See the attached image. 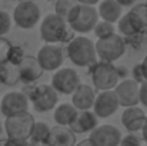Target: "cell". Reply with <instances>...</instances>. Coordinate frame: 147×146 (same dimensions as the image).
<instances>
[{"label":"cell","instance_id":"74e56055","mask_svg":"<svg viewBox=\"0 0 147 146\" xmlns=\"http://www.w3.org/2000/svg\"><path fill=\"white\" fill-rule=\"evenodd\" d=\"M3 129H4V126H3V125H1V122H0V135H1V130H3Z\"/></svg>","mask_w":147,"mask_h":146},{"label":"cell","instance_id":"cb8c5ba5","mask_svg":"<svg viewBox=\"0 0 147 146\" xmlns=\"http://www.w3.org/2000/svg\"><path fill=\"white\" fill-rule=\"evenodd\" d=\"M50 132H51V128L46 122H36L34 126H33V130H32V135H30V139L29 142L33 146H47L50 138Z\"/></svg>","mask_w":147,"mask_h":146},{"label":"cell","instance_id":"3957f363","mask_svg":"<svg viewBox=\"0 0 147 146\" xmlns=\"http://www.w3.org/2000/svg\"><path fill=\"white\" fill-rule=\"evenodd\" d=\"M66 54L70 62L79 67H92L97 63L96 42L86 36H76L66 45Z\"/></svg>","mask_w":147,"mask_h":146},{"label":"cell","instance_id":"8992f818","mask_svg":"<svg viewBox=\"0 0 147 146\" xmlns=\"http://www.w3.org/2000/svg\"><path fill=\"white\" fill-rule=\"evenodd\" d=\"M40 17H42L40 6L32 0L19 1L13 10L14 24L20 29H24V30L36 27V24L40 22Z\"/></svg>","mask_w":147,"mask_h":146},{"label":"cell","instance_id":"d4e9b609","mask_svg":"<svg viewBox=\"0 0 147 146\" xmlns=\"http://www.w3.org/2000/svg\"><path fill=\"white\" fill-rule=\"evenodd\" d=\"M76 0H59L54 3V14H57L59 17H61L63 20H67L70 12L73 10V7L76 6Z\"/></svg>","mask_w":147,"mask_h":146},{"label":"cell","instance_id":"e0dca14e","mask_svg":"<svg viewBox=\"0 0 147 146\" xmlns=\"http://www.w3.org/2000/svg\"><path fill=\"white\" fill-rule=\"evenodd\" d=\"M121 125L126 128L127 132L130 133H136V132H142L147 120V115L144 113L143 109H140L139 106L134 107H127L123 110L121 113Z\"/></svg>","mask_w":147,"mask_h":146},{"label":"cell","instance_id":"52a82bcc","mask_svg":"<svg viewBox=\"0 0 147 146\" xmlns=\"http://www.w3.org/2000/svg\"><path fill=\"white\" fill-rule=\"evenodd\" d=\"M127 45L120 35H113L107 39H100L96 42V53L98 62L104 63H114L117 62L124 53Z\"/></svg>","mask_w":147,"mask_h":146},{"label":"cell","instance_id":"277c9868","mask_svg":"<svg viewBox=\"0 0 147 146\" xmlns=\"http://www.w3.org/2000/svg\"><path fill=\"white\" fill-rule=\"evenodd\" d=\"M98 20L100 17H98L97 9H94V6H87L77 1L66 22L74 33L86 35L94 30Z\"/></svg>","mask_w":147,"mask_h":146},{"label":"cell","instance_id":"836d02e7","mask_svg":"<svg viewBox=\"0 0 147 146\" xmlns=\"http://www.w3.org/2000/svg\"><path fill=\"white\" fill-rule=\"evenodd\" d=\"M140 66H142V70H143V73H144V77H146V80H147V54L144 56V59L140 62Z\"/></svg>","mask_w":147,"mask_h":146},{"label":"cell","instance_id":"9c48e42d","mask_svg":"<svg viewBox=\"0 0 147 146\" xmlns=\"http://www.w3.org/2000/svg\"><path fill=\"white\" fill-rule=\"evenodd\" d=\"M80 85V76L71 67H61L51 77V86L59 95H73Z\"/></svg>","mask_w":147,"mask_h":146},{"label":"cell","instance_id":"5bb4252c","mask_svg":"<svg viewBox=\"0 0 147 146\" xmlns=\"http://www.w3.org/2000/svg\"><path fill=\"white\" fill-rule=\"evenodd\" d=\"M121 138V132L113 125H98L89 136L96 146H119Z\"/></svg>","mask_w":147,"mask_h":146},{"label":"cell","instance_id":"f35d334b","mask_svg":"<svg viewBox=\"0 0 147 146\" xmlns=\"http://www.w3.org/2000/svg\"><path fill=\"white\" fill-rule=\"evenodd\" d=\"M146 146H147V145H146Z\"/></svg>","mask_w":147,"mask_h":146},{"label":"cell","instance_id":"f1b7e54d","mask_svg":"<svg viewBox=\"0 0 147 146\" xmlns=\"http://www.w3.org/2000/svg\"><path fill=\"white\" fill-rule=\"evenodd\" d=\"M130 10L134 12V13L139 16V19L142 20V23L144 24V27H146V30H147V3H139V4H134Z\"/></svg>","mask_w":147,"mask_h":146},{"label":"cell","instance_id":"1f68e13d","mask_svg":"<svg viewBox=\"0 0 147 146\" xmlns=\"http://www.w3.org/2000/svg\"><path fill=\"white\" fill-rule=\"evenodd\" d=\"M0 146H33L29 141L27 142H19V141H10V139H0Z\"/></svg>","mask_w":147,"mask_h":146},{"label":"cell","instance_id":"44dd1931","mask_svg":"<svg viewBox=\"0 0 147 146\" xmlns=\"http://www.w3.org/2000/svg\"><path fill=\"white\" fill-rule=\"evenodd\" d=\"M76 145H77L76 133L70 128H63V126H53L51 128L47 146H76Z\"/></svg>","mask_w":147,"mask_h":146},{"label":"cell","instance_id":"d6a6232c","mask_svg":"<svg viewBox=\"0 0 147 146\" xmlns=\"http://www.w3.org/2000/svg\"><path fill=\"white\" fill-rule=\"evenodd\" d=\"M140 103L147 107V82L140 85Z\"/></svg>","mask_w":147,"mask_h":146},{"label":"cell","instance_id":"603a6c76","mask_svg":"<svg viewBox=\"0 0 147 146\" xmlns=\"http://www.w3.org/2000/svg\"><path fill=\"white\" fill-rule=\"evenodd\" d=\"M20 82L19 65H14L9 60L0 63V83L4 86H14Z\"/></svg>","mask_w":147,"mask_h":146},{"label":"cell","instance_id":"8d00e7d4","mask_svg":"<svg viewBox=\"0 0 147 146\" xmlns=\"http://www.w3.org/2000/svg\"><path fill=\"white\" fill-rule=\"evenodd\" d=\"M142 138H143V141L146 142V145H147V120H146V125H144L143 130H142Z\"/></svg>","mask_w":147,"mask_h":146},{"label":"cell","instance_id":"2e32d148","mask_svg":"<svg viewBox=\"0 0 147 146\" xmlns=\"http://www.w3.org/2000/svg\"><path fill=\"white\" fill-rule=\"evenodd\" d=\"M19 72H20V82H23L24 85H33L36 80L42 77L45 70L42 69L36 56L26 54L19 63Z\"/></svg>","mask_w":147,"mask_h":146},{"label":"cell","instance_id":"e575fe53","mask_svg":"<svg viewBox=\"0 0 147 146\" xmlns=\"http://www.w3.org/2000/svg\"><path fill=\"white\" fill-rule=\"evenodd\" d=\"M76 146H96L89 138L87 139H83V141H80V142H77V145Z\"/></svg>","mask_w":147,"mask_h":146},{"label":"cell","instance_id":"30bf717a","mask_svg":"<svg viewBox=\"0 0 147 146\" xmlns=\"http://www.w3.org/2000/svg\"><path fill=\"white\" fill-rule=\"evenodd\" d=\"M29 106H30L29 96L22 90L7 92L0 100V112L4 117L29 112Z\"/></svg>","mask_w":147,"mask_h":146},{"label":"cell","instance_id":"6da1fadb","mask_svg":"<svg viewBox=\"0 0 147 146\" xmlns=\"http://www.w3.org/2000/svg\"><path fill=\"white\" fill-rule=\"evenodd\" d=\"M40 37L45 45H67L76 36L66 20L54 13H50L40 23Z\"/></svg>","mask_w":147,"mask_h":146},{"label":"cell","instance_id":"ac0fdd59","mask_svg":"<svg viewBox=\"0 0 147 146\" xmlns=\"http://www.w3.org/2000/svg\"><path fill=\"white\" fill-rule=\"evenodd\" d=\"M96 92L90 85H84L82 83L76 92L71 95V105L79 110V112H84V110H92L96 102Z\"/></svg>","mask_w":147,"mask_h":146},{"label":"cell","instance_id":"83f0119b","mask_svg":"<svg viewBox=\"0 0 147 146\" xmlns=\"http://www.w3.org/2000/svg\"><path fill=\"white\" fill-rule=\"evenodd\" d=\"M11 49H13V45L10 43V40H7L6 37H0V63L9 60Z\"/></svg>","mask_w":147,"mask_h":146},{"label":"cell","instance_id":"d6986e66","mask_svg":"<svg viewBox=\"0 0 147 146\" xmlns=\"http://www.w3.org/2000/svg\"><path fill=\"white\" fill-rule=\"evenodd\" d=\"M98 126V117L94 115L93 110H84L79 112L74 122L71 123L70 129L77 133H92Z\"/></svg>","mask_w":147,"mask_h":146},{"label":"cell","instance_id":"4dcf8cb0","mask_svg":"<svg viewBox=\"0 0 147 146\" xmlns=\"http://www.w3.org/2000/svg\"><path fill=\"white\" fill-rule=\"evenodd\" d=\"M131 76H133L131 79H133L136 83H139V85H142V83L147 82L146 77H144V73H143V70H142L140 63L134 65V67H133V70H131Z\"/></svg>","mask_w":147,"mask_h":146},{"label":"cell","instance_id":"5b68a950","mask_svg":"<svg viewBox=\"0 0 147 146\" xmlns=\"http://www.w3.org/2000/svg\"><path fill=\"white\" fill-rule=\"evenodd\" d=\"M36 120L30 112H24L20 115H14L4 119V132L7 135V139L10 141H19V142H27L30 139L33 126Z\"/></svg>","mask_w":147,"mask_h":146},{"label":"cell","instance_id":"484cf974","mask_svg":"<svg viewBox=\"0 0 147 146\" xmlns=\"http://www.w3.org/2000/svg\"><path fill=\"white\" fill-rule=\"evenodd\" d=\"M93 33H94V36L97 37V40H100V39H107V37L116 35V27H114V24H111V23H109V22L98 20V23L96 24Z\"/></svg>","mask_w":147,"mask_h":146},{"label":"cell","instance_id":"7c38bea8","mask_svg":"<svg viewBox=\"0 0 147 146\" xmlns=\"http://www.w3.org/2000/svg\"><path fill=\"white\" fill-rule=\"evenodd\" d=\"M117 30L124 40L133 37H144V33L147 32L139 16L131 10H129L121 16V19L117 23Z\"/></svg>","mask_w":147,"mask_h":146},{"label":"cell","instance_id":"8fae6325","mask_svg":"<svg viewBox=\"0 0 147 146\" xmlns=\"http://www.w3.org/2000/svg\"><path fill=\"white\" fill-rule=\"evenodd\" d=\"M36 57L45 72H57L64 62V52L60 45H43Z\"/></svg>","mask_w":147,"mask_h":146},{"label":"cell","instance_id":"ffe728a7","mask_svg":"<svg viewBox=\"0 0 147 146\" xmlns=\"http://www.w3.org/2000/svg\"><path fill=\"white\" fill-rule=\"evenodd\" d=\"M97 13L100 20L114 24V23H119V20L121 19L123 7L119 4L117 0H103L98 3Z\"/></svg>","mask_w":147,"mask_h":146},{"label":"cell","instance_id":"9a60e30c","mask_svg":"<svg viewBox=\"0 0 147 146\" xmlns=\"http://www.w3.org/2000/svg\"><path fill=\"white\" fill-rule=\"evenodd\" d=\"M120 107L119 99L116 96L114 90H107V92H98L96 96V102L93 106V112L97 117H110L117 112Z\"/></svg>","mask_w":147,"mask_h":146},{"label":"cell","instance_id":"4fadbf2b","mask_svg":"<svg viewBox=\"0 0 147 146\" xmlns=\"http://www.w3.org/2000/svg\"><path fill=\"white\" fill-rule=\"evenodd\" d=\"M114 93L119 99L120 106H123L124 109L139 106L140 103V85L133 79L121 80L114 89Z\"/></svg>","mask_w":147,"mask_h":146},{"label":"cell","instance_id":"7a4b0ae2","mask_svg":"<svg viewBox=\"0 0 147 146\" xmlns=\"http://www.w3.org/2000/svg\"><path fill=\"white\" fill-rule=\"evenodd\" d=\"M123 69L124 67H117L111 63H104V62L94 63L89 72L94 89L100 92L114 90L121 80L127 79L124 77Z\"/></svg>","mask_w":147,"mask_h":146},{"label":"cell","instance_id":"d590c367","mask_svg":"<svg viewBox=\"0 0 147 146\" xmlns=\"http://www.w3.org/2000/svg\"><path fill=\"white\" fill-rule=\"evenodd\" d=\"M117 1H119V4H120L121 7H124V6H131V4L134 3L133 0H117ZM133 6H134V4H133Z\"/></svg>","mask_w":147,"mask_h":146},{"label":"cell","instance_id":"f546056e","mask_svg":"<svg viewBox=\"0 0 147 146\" xmlns=\"http://www.w3.org/2000/svg\"><path fill=\"white\" fill-rule=\"evenodd\" d=\"M119 146H143V145H142V139H139L134 133H129V135L121 138V142H120Z\"/></svg>","mask_w":147,"mask_h":146},{"label":"cell","instance_id":"7402d4cb","mask_svg":"<svg viewBox=\"0 0 147 146\" xmlns=\"http://www.w3.org/2000/svg\"><path fill=\"white\" fill-rule=\"evenodd\" d=\"M79 110L71 105V103H61L57 105V107L53 112V119L57 123V126L63 128H70L71 123L74 122Z\"/></svg>","mask_w":147,"mask_h":146},{"label":"cell","instance_id":"ba28073f","mask_svg":"<svg viewBox=\"0 0 147 146\" xmlns=\"http://www.w3.org/2000/svg\"><path fill=\"white\" fill-rule=\"evenodd\" d=\"M29 100L33 106V109L39 113H46L57 107L59 103V93L53 89L51 85H37L32 89Z\"/></svg>","mask_w":147,"mask_h":146},{"label":"cell","instance_id":"4316f807","mask_svg":"<svg viewBox=\"0 0 147 146\" xmlns=\"http://www.w3.org/2000/svg\"><path fill=\"white\" fill-rule=\"evenodd\" d=\"M11 27V17L6 10H0V37H4V35Z\"/></svg>","mask_w":147,"mask_h":146}]
</instances>
